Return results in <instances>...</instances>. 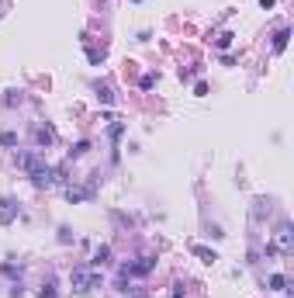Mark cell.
<instances>
[{
	"label": "cell",
	"mask_w": 294,
	"mask_h": 298,
	"mask_svg": "<svg viewBox=\"0 0 294 298\" xmlns=\"http://www.w3.org/2000/svg\"><path fill=\"white\" fill-rule=\"evenodd\" d=\"M274 4H277V0H260V7H263V11H270Z\"/></svg>",
	"instance_id": "obj_19"
},
{
	"label": "cell",
	"mask_w": 294,
	"mask_h": 298,
	"mask_svg": "<svg viewBox=\"0 0 294 298\" xmlns=\"http://www.w3.org/2000/svg\"><path fill=\"white\" fill-rule=\"evenodd\" d=\"M111 260V246H97L94 250V260H90V267H100V263H107Z\"/></svg>",
	"instance_id": "obj_8"
},
{
	"label": "cell",
	"mask_w": 294,
	"mask_h": 298,
	"mask_svg": "<svg viewBox=\"0 0 294 298\" xmlns=\"http://www.w3.org/2000/svg\"><path fill=\"white\" fill-rule=\"evenodd\" d=\"M14 163H18V167L24 170V174H28V177L49 167V163H45V156H42V153H35V149H28V153H18V156H14Z\"/></svg>",
	"instance_id": "obj_2"
},
{
	"label": "cell",
	"mask_w": 294,
	"mask_h": 298,
	"mask_svg": "<svg viewBox=\"0 0 294 298\" xmlns=\"http://www.w3.org/2000/svg\"><path fill=\"white\" fill-rule=\"evenodd\" d=\"M69 284H73L77 295H87V291H94V288L100 284V274L97 271H90V267H77L73 278H69Z\"/></svg>",
	"instance_id": "obj_1"
},
{
	"label": "cell",
	"mask_w": 294,
	"mask_h": 298,
	"mask_svg": "<svg viewBox=\"0 0 294 298\" xmlns=\"http://www.w3.org/2000/svg\"><path fill=\"white\" fill-rule=\"evenodd\" d=\"M153 267H156L153 257H138L135 263H125V267H121V278H145Z\"/></svg>",
	"instance_id": "obj_3"
},
{
	"label": "cell",
	"mask_w": 294,
	"mask_h": 298,
	"mask_svg": "<svg viewBox=\"0 0 294 298\" xmlns=\"http://www.w3.org/2000/svg\"><path fill=\"white\" fill-rule=\"evenodd\" d=\"M170 298H187V288H183V284L176 281V284H173V291H170Z\"/></svg>",
	"instance_id": "obj_16"
},
{
	"label": "cell",
	"mask_w": 294,
	"mask_h": 298,
	"mask_svg": "<svg viewBox=\"0 0 294 298\" xmlns=\"http://www.w3.org/2000/svg\"><path fill=\"white\" fill-rule=\"evenodd\" d=\"M191 250H194V253L204 260V263H215V260H218V253H215V250H208V246H197V243H194Z\"/></svg>",
	"instance_id": "obj_9"
},
{
	"label": "cell",
	"mask_w": 294,
	"mask_h": 298,
	"mask_svg": "<svg viewBox=\"0 0 294 298\" xmlns=\"http://www.w3.org/2000/svg\"><path fill=\"white\" fill-rule=\"evenodd\" d=\"M0 146H18V136L14 132H0Z\"/></svg>",
	"instance_id": "obj_14"
},
{
	"label": "cell",
	"mask_w": 294,
	"mask_h": 298,
	"mask_svg": "<svg viewBox=\"0 0 294 298\" xmlns=\"http://www.w3.org/2000/svg\"><path fill=\"white\" fill-rule=\"evenodd\" d=\"M87 149H90V142L83 139V142H77V146H73V149H69V156H83V153H87Z\"/></svg>",
	"instance_id": "obj_15"
},
{
	"label": "cell",
	"mask_w": 294,
	"mask_h": 298,
	"mask_svg": "<svg viewBox=\"0 0 294 298\" xmlns=\"http://www.w3.org/2000/svg\"><path fill=\"white\" fill-rule=\"evenodd\" d=\"M14 219H18V205L11 198H0V225H11Z\"/></svg>",
	"instance_id": "obj_5"
},
{
	"label": "cell",
	"mask_w": 294,
	"mask_h": 298,
	"mask_svg": "<svg viewBox=\"0 0 294 298\" xmlns=\"http://www.w3.org/2000/svg\"><path fill=\"white\" fill-rule=\"evenodd\" d=\"M66 198L69 201H90L94 191H90V187H66Z\"/></svg>",
	"instance_id": "obj_6"
},
{
	"label": "cell",
	"mask_w": 294,
	"mask_h": 298,
	"mask_svg": "<svg viewBox=\"0 0 294 298\" xmlns=\"http://www.w3.org/2000/svg\"><path fill=\"white\" fill-rule=\"evenodd\" d=\"M97 97L104 101V104H115V94H111V87H100V83H97Z\"/></svg>",
	"instance_id": "obj_13"
},
{
	"label": "cell",
	"mask_w": 294,
	"mask_h": 298,
	"mask_svg": "<svg viewBox=\"0 0 294 298\" xmlns=\"http://www.w3.org/2000/svg\"><path fill=\"white\" fill-rule=\"evenodd\" d=\"M277 253H291L294 250V239H291V225H287V222H284V225H280V229H277Z\"/></svg>",
	"instance_id": "obj_4"
},
{
	"label": "cell",
	"mask_w": 294,
	"mask_h": 298,
	"mask_svg": "<svg viewBox=\"0 0 294 298\" xmlns=\"http://www.w3.org/2000/svg\"><path fill=\"white\" fill-rule=\"evenodd\" d=\"M39 298H56V288H52V284H45V288L39 291Z\"/></svg>",
	"instance_id": "obj_18"
},
{
	"label": "cell",
	"mask_w": 294,
	"mask_h": 298,
	"mask_svg": "<svg viewBox=\"0 0 294 298\" xmlns=\"http://www.w3.org/2000/svg\"><path fill=\"white\" fill-rule=\"evenodd\" d=\"M284 288H287V278L284 274H274L270 278V291H284Z\"/></svg>",
	"instance_id": "obj_11"
},
{
	"label": "cell",
	"mask_w": 294,
	"mask_h": 298,
	"mask_svg": "<svg viewBox=\"0 0 294 298\" xmlns=\"http://www.w3.org/2000/svg\"><path fill=\"white\" fill-rule=\"evenodd\" d=\"M52 139H56L52 125H39V128H35V142H39V146H49Z\"/></svg>",
	"instance_id": "obj_7"
},
{
	"label": "cell",
	"mask_w": 294,
	"mask_h": 298,
	"mask_svg": "<svg viewBox=\"0 0 294 298\" xmlns=\"http://www.w3.org/2000/svg\"><path fill=\"white\" fill-rule=\"evenodd\" d=\"M287 39H291V31H287V28H280V31H277V39H274V52H284V49H287Z\"/></svg>",
	"instance_id": "obj_10"
},
{
	"label": "cell",
	"mask_w": 294,
	"mask_h": 298,
	"mask_svg": "<svg viewBox=\"0 0 294 298\" xmlns=\"http://www.w3.org/2000/svg\"><path fill=\"white\" fill-rule=\"evenodd\" d=\"M229 42H232V35H229V31H222V35H218V49H229Z\"/></svg>",
	"instance_id": "obj_17"
},
{
	"label": "cell",
	"mask_w": 294,
	"mask_h": 298,
	"mask_svg": "<svg viewBox=\"0 0 294 298\" xmlns=\"http://www.w3.org/2000/svg\"><path fill=\"white\" fill-rule=\"evenodd\" d=\"M14 104H21V94L18 90H7L4 94V108H14Z\"/></svg>",
	"instance_id": "obj_12"
}]
</instances>
